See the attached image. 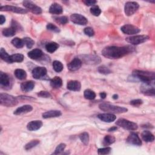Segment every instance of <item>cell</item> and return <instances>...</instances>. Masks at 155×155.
<instances>
[{
	"mask_svg": "<svg viewBox=\"0 0 155 155\" xmlns=\"http://www.w3.org/2000/svg\"><path fill=\"white\" fill-rule=\"evenodd\" d=\"M135 48L132 45H125L123 47L108 46L105 47L102 51V55L108 59H119L123 56L133 53Z\"/></svg>",
	"mask_w": 155,
	"mask_h": 155,
	"instance_id": "cell-1",
	"label": "cell"
},
{
	"mask_svg": "<svg viewBox=\"0 0 155 155\" xmlns=\"http://www.w3.org/2000/svg\"><path fill=\"white\" fill-rule=\"evenodd\" d=\"M131 78L134 80L140 81L143 84H154L155 75L154 72L135 70L133 71Z\"/></svg>",
	"mask_w": 155,
	"mask_h": 155,
	"instance_id": "cell-2",
	"label": "cell"
},
{
	"mask_svg": "<svg viewBox=\"0 0 155 155\" xmlns=\"http://www.w3.org/2000/svg\"><path fill=\"white\" fill-rule=\"evenodd\" d=\"M99 107L101 110L112 114L123 113L128 111V109L127 108L114 105L108 103H101V104H99Z\"/></svg>",
	"mask_w": 155,
	"mask_h": 155,
	"instance_id": "cell-3",
	"label": "cell"
},
{
	"mask_svg": "<svg viewBox=\"0 0 155 155\" xmlns=\"http://www.w3.org/2000/svg\"><path fill=\"white\" fill-rule=\"evenodd\" d=\"M18 103V99L12 95L7 93L0 94V104L8 107H12L16 105Z\"/></svg>",
	"mask_w": 155,
	"mask_h": 155,
	"instance_id": "cell-4",
	"label": "cell"
},
{
	"mask_svg": "<svg viewBox=\"0 0 155 155\" xmlns=\"http://www.w3.org/2000/svg\"><path fill=\"white\" fill-rule=\"evenodd\" d=\"M116 124L120 127H122L125 130H128L130 131L136 130L137 129V127H138L137 124L123 118L119 119L116 121Z\"/></svg>",
	"mask_w": 155,
	"mask_h": 155,
	"instance_id": "cell-5",
	"label": "cell"
},
{
	"mask_svg": "<svg viewBox=\"0 0 155 155\" xmlns=\"http://www.w3.org/2000/svg\"><path fill=\"white\" fill-rule=\"evenodd\" d=\"M0 84L2 89L8 90L12 86V81L10 76L2 71L0 72Z\"/></svg>",
	"mask_w": 155,
	"mask_h": 155,
	"instance_id": "cell-6",
	"label": "cell"
},
{
	"mask_svg": "<svg viewBox=\"0 0 155 155\" xmlns=\"http://www.w3.org/2000/svg\"><path fill=\"white\" fill-rule=\"evenodd\" d=\"M149 38L147 35H136L126 38L125 41L131 45H138L146 42Z\"/></svg>",
	"mask_w": 155,
	"mask_h": 155,
	"instance_id": "cell-7",
	"label": "cell"
},
{
	"mask_svg": "<svg viewBox=\"0 0 155 155\" xmlns=\"http://www.w3.org/2000/svg\"><path fill=\"white\" fill-rule=\"evenodd\" d=\"M139 7V5L136 2H127L125 4L124 12L127 16H130L133 15Z\"/></svg>",
	"mask_w": 155,
	"mask_h": 155,
	"instance_id": "cell-8",
	"label": "cell"
},
{
	"mask_svg": "<svg viewBox=\"0 0 155 155\" xmlns=\"http://www.w3.org/2000/svg\"><path fill=\"white\" fill-rule=\"evenodd\" d=\"M23 5L31 12L36 15H40L42 13V8L34 4L32 1H24L22 2Z\"/></svg>",
	"mask_w": 155,
	"mask_h": 155,
	"instance_id": "cell-9",
	"label": "cell"
},
{
	"mask_svg": "<svg viewBox=\"0 0 155 155\" xmlns=\"http://www.w3.org/2000/svg\"><path fill=\"white\" fill-rule=\"evenodd\" d=\"M120 30L124 34L129 35L137 34L140 31V29L139 28L132 24H125L121 27Z\"/></svg>",
	"mask_w": 155,
	"mask_h": 155,
	"instance_id": "cell-10",
	"label": "cell"
},
{
	"mask_svg": "<svg viewBox=\"0 0 155 155\" xmlns=\"http://www.w3.org/2000/svg\"><path fill=\"white\" fill-rule=\"evenodd\" d=\"M47 69L44 67H37L32 70V76L36 79L44 78L47 75Z\"/></svg>",
	"mask_w": 155,
	"mask_h": 155,
	"instance_id": "cell-11",
	"label": "cell"
},
{
	"mask_svg": "<svg viewBox=\"0 0 155 155\" xmlns=\"http://www.w3.org/2000/svg\"><path fill=\"white\" fill-rule=\"evenodd\" d=\"M1 11H7V12H12L16 13L19 14H25L28 12L27 10H25L22 8L16 7V6H12V5H4V6H1L0 7Z\"/></svg>",
	"mask_w": 155,
	"mask_h": 155,
	"instance_id": "cell-12",
	"label": "cell"
},
{
	"mask_svg": "<svg viewBox=\"0 0 155 155\" xmlns=\"http://www.w3.org/2000/svg\"><path fill=\"white\" fill-rule=\"evenodd\" d=\"M70 19L73 23L81 25H85L88 22L87 19L85 16L78 13L72 14L70 16Z\"/></svg>",
	"mask_w": 155,
	"mask_h": 155,
	"instance_id": "cell-13",
	"label": "cell"
},
{
	"mask_svg": "<svg viewBox=\"0 0 155 155\" xmlns=\"http://www.w3.org/2000/svg\"><path fill=\"white\" fill-rule=\"evenodd\" d=\"M82 59L85 64H97L101 62V58L96 55L89 54V55H83L82 56Z\"/></svg>",
	"mask_w": 155,
	"mask_h": 155,
	"instance_id": "cell-14",
	"label": "cell"
},
{
	"mask_svg": "<svg viewBox=\"0 0 155 155\" xmlns=\"http://www.w3.org/2000/svg\"><path fill=\"white\" fill-rule=\"evenodd\" d=\"M82 61L78 58H74L70 63L68 64L67 67L71 71H75L78 70L82 66Z\"/></svg>",
	"mask_w": 155,
	"mask_h": 155,
	"instance_id": "cell-15",
	"label": "cell"
},
{
	"mask_svg": "<svg viewBox=\"0 0 155 155\" xmlns=\"http://www.w3.org/2000/svg\"><path fill=\"white\" fill-rule=\"evenodd\" d=\"M140 91L145 95L154 96L155 94L154 84H144L141 86Z\"/></svg>",
	"mask_w": 155,
	"mask_h": 155,
	"instance_id": "cell-16",
	"label": "cell"
},
{
	"mask_svg": "<svg viewBox=\"0 0 155 155\" xmlns=\"http://www.w3.org/2000/svg\"><path fill=\"white\" fill-rule=\"evenodd\" d=\"M126 140L130 144L137 146H140L142 145V141L140 137H139L137 134L135 133H131L130 135L128 136Z\"/></svg>",
	"mask_w": 155,
	"mask_h": 155,
	"instance_id": "cell-17",
	"label": "cell"
},
{
	"mask_svg": "<svg viewBox=\"0 0 155 155\" xmlns=\"http://www.w3.org/2000/svg\"><path fill=\"white\" fill-rule=\"evenodd\" d=\"M97 117L105 122H112L116 119V116L112 113H101L97 115Z\"/></svg>",
	"mask_w": 155,
	"mask_h": 155,
	"instance_id": "cell-18",
	"label": "cell"
},
{
	"mask_svg": "<svg viewBox=\"0 0 155 155\" xmlns=\"http://www.w3.org/2000/svg\"><path fill=\"white\" fill-rule=\"evenodd\" d=\"M27 55L31 59L38 60L43 57L44 53L41 50H40L39 48H35V49H33V50H31L30 51H29Z\"/></svg>",
	"mask_w": 155,
	"mask_h": 155,
	"instance_id": "cell-19",
	"label": "cell"
},
{
	"mask_svg": "<svg viewBox=\"0 0 155 155\" xmlns=\"http://www.w3.org/2000/svg\"><path fill=\"white\" fill-rule=\"evenodd\" d=\"M42 126V122L41 120H32L28 123L27 128L28 130L33 131L39 130Z\"/></svg>",
	"mask_w": 155,
	"mask_h": 155,
	"instance_id": "cell-20",
	"label": "cell"
},
{
	"mask_svg": "<svg viewBox=\"0 0 155 155\" xmlns=\"http://www.w3.org/2000/svg\"><path fill=\"white\" fill-rule=\"evenodd\" d=\"M35 84L33 81H28L21 84V89L24 92H29L35 87Z\"/></svg>",
	"mask_w": 155,
	"mask_h": 155,
	"instance_id": "cell-21",
	"label": "cell"
},
{
	"mask_svg": "<svg viewBox=\"0 0 155 155\" xmlns=\"http://www.w3.org/2000/svg\"><path fill=\"white\" fill-rule=\"evenodd\" d=\"M67 88L71 91H78L81 90V84L80 82L78 81H70L67 84Z\"/></svg>",
	"mask_w": 155,
	"mask_h": 155,
	"instance_id": "cell-22",
	"label": "cell"
},
{
	"mask_svg": "<svg viewBox=\"0 0 155 155\" xmlns=\"http://www.w3.org/2000/svg\"><path fill=\"white\" fill-rule=\"evenodd\" d=\"M33 110V107L30 105H24L19 108H18L13 113L15 115H20L22 114H25L30 112Z\"/></svg>",
	"mask_w": 155,
	"mask_h": 155,
	"instance_id": "cell-23",
	"label": "cell"
},
{
	"mask_svg": "<svg viewBox=\"0 0 155 155\" xmlns=\"http://www.w3.org/2000/svg\"><path fill=\"white\" fill-rule=\"evenodd\" d=\"M49 12L52 14L59 15L63 12V8L60 4L54 2L50 5L49 8Z\"/></svg>",
	"mask_w": 155,
	"mask_h": 155,
	"instance_id": "cell-24",
	"label": "cell"
},
{
	"mask_svg": "<svg viewBox=\"0 0 155 155\" xmlns=\"http://www.w3.org/2000/svg\"><path fill=\"white\" fill-rule=\"evenodd\" d=\"M61 115V112L59 110H50L42 114V117L44 119L57 117Z\"/></svg>",
	"mask_w": 155,
	"mask_h": 155,
	"instance_id": "cell-25",
	"label": "cell"
},
{
	"mask_svg": "<svg viewBox=\"0 0 155 155\" xmlns=\"http://www.w3.org/2000/svg\"><path fill=\"white\" fill-rule=\"evenodd\" d=\"M141 137L142 139L146 142H151L154 140V136L153 134L148 130L143 131L141 134Z\"/></svg>",
	"mask_w": 155,
	"mask_h": 155,
	"instance_id": "cell-26",
	"label": "cell"
},
{
	"mask_svg": "<svg viewBox=\"0 0 155 155\" xmlns=\"http://www.w3.org/2000/svg\"><path fill=\"white\" fill-rule=\"evenodd\" d=\"M50 85L53 88H59L62 85V81L60 77L55 76L50 80Z\"/></svg>",
	"mask_w": 155,
	"mask_h": 155,
	"instance_id": "cell-27",
	"label": "cell"
},
{
	"mask_svg": "<svg viewBox=\"0 0 155 155\" xmlns=\"http://www.w3.org/2000/svg\"><path fill=\"white\" fill-rule=\"evenodd\" d=\"M59 45L58 43H56L55 42H48L47 44H46L45 48L48 53H52L54 52L59 48Z\"/></svg>",
	"mask_w": 155,
	"mask_h": 155,
	"instance_id": "cell-28",
	"label": "cell"
},
{
	"mask_svg": "<svg viewBox=\"0 0 155 155\" xmlns=\"http://www.w3.org/2000/svg\"><path fill=\"white\" fill-rule=\"evenodd\" d=\"M24 58V56L23 54L20 53H16V54L10 55V63L21 62L22 61H23Z\"/></svg>",
	"mask_w": 155,
	"mask_h": 155,
	"instance_id": "cell-29",
	"label": "cell"
},
{
	"mask_svg": "<svg viewBox=\"0 0 155 155\" xmlns=\"http://www.w3.org/2000/svg\"><path fill=\"white\" fill-rule=\"evenodd\" d=\"M16 32V31L12 27H10L8 28H5L2 31V35L6 37L13 36L15 35Z\"/></svg>",
	"mask_w": 155,
	"mask_h": 155,
	"instance_id": "cell-30",
	"label": "cell"
},
{
	"mask_svg": "<svg viewBox=\"0 0 155 155\" xmlns=\"http://www.w3.org/2000/svg\"><path fill=\"white\" fill-rule=\"evenodd\" d=\"M14 73L15 77L19 80H24L27 78V73L22 69H16Z\"/></svg>",
	"mask_w": 155,
	"mask_h": 155,
	"instance_id": "cell-31",
	"label": "cell"
},
{
	"mask_svg": "<svg viewBox=\"0 0 155 155\" xmlns=\"http://www.w3.org/2000/svg\"><path fill=\"white\" fill-rule=\"evenodd\" d=\"M114 142H115V137L114 136L111 135H106L103 139L102 143L104 146L107 147L113 143Z\"/></svg>",
	"mask_w": 155,
	"mask_h": 155,
	"instance_id": "cell-32",
	"label": "cell"
},
{
	"mask_svg": "<svg viewBox=\"0 0 155 155\" xmlns=\"http://www.w3.org/2000/svg\"><path fill=\"white\" fill-rule=\"evenodd\" d=\"M11 43L13 46H15L18 48H22L24 45V42L23 39L19 38H15L14 39H13L11 41Z\"/></svg>",
	"mask_w": 155,
	"mask_h": 155,
	"instance_id": "cell-33",
	"label": "cell"
},
{
	"mask_svg": "<svg viewBox=\"0 0 155 155\" xmlns=\"http://www.w3.org/2000/svg\"><path fill=\"white\" fill-rule=\"evenodd\" d=\"M84 96L87 99L93 100L96 97V93L90 89H87L84 92Z\"/></svg>",
	"mask_w": 155,
	"mask_h": 155,
	"instance_id": "cell-34",
	"label": "cell"
},
{
	"mask_svg": "<svg viewBox=\"0 0 155 155\" xmlns=\"http://www.w3.org/2000/svg\"><path fill=\"white\" fill-rule=\"evenodd\" d=\"M0 56H1V58L5 62H7L8 63H10V56L7 53V51L5 50L4 48H1V50H0Z\"/></svg>",
	"mask_w": 155,
	"mask_h": 155,
	"instance_id": "cell-35",
	"label": "cell"
},
{
	"mask_svg": "<svg viewBox=\"0 0 155 155\" xmlns=\"http://www.w3.org/2000/svg\"><path fill=\"white\" fill-rule=\"evenodd\" d=\"M52 65H53V68L54 70L58 73L61 72L64 68L63 64L59 61H53Z\"/></svg>",
	"mask_w": 155,
	"mask_h": 155,
	"instance_id": "cell-36",
	"label": "cell"
},
{
	"mask_svg": "<svg viewBox=\"0 0 155 155\" xmlns=\"http://www.w3.org/2000/svg\"><path fill=\"white\" fill-rule=\"evenodd\" d=\"M79 137L81 142L85 145H87L89 142V134L87 132H84L79 135Z\"/></svg>",
	"mask_w": 155,
	"mask_h": 155,
	"instance_id": "cell-37",
	"label": "cell"
},
{
	"mask_svg": "<svg viewBox=\"0 0 155 155\" xmlns=\"http://www.w3.org/2000/svg\"><path fill=\"white\" fill-rule=\"evenodd\" d=\"M54 21L61 25H65L68 22V19L65 16H62L54 18Z\"/></svg>",
	"mask_w": 155,
	"mask_h": 155,
	"instance_id": "cell-38",
	"label": "cell"
},
{
	"mask_svg": "<svg viewBox=\"0 0 155 155\" xmlns=\"http://www.w3.org/2000/svg\"><path fill=\"white\" fill-rule=\"evenodd\" d=\"M39 143V140H32L31 141L28 142L24 147V148L26 150H30L31 148H33V147H36V145H38Z\"/></svg>",
	"mask_w": 155,
	"mask_h": 155,
	"instance_id": "cell-39",
	"label": "cell"
},
{
	"mask_svg": "<svg viewBox=\"0 0 155 155\" xmlns=\"http://www.w3.org/2000/svg\"><path fill=\"white\" fill-rule=\"evenodd\" d=\"M24 42V44L26 45V47L28 48H31L35 44V41L30 38L25 37L22 39Z\"/></svg>",
	"mask_w": 155,
	"mask_h": 155,
	"instance_id": "cell-40",
	"label": "cell"
},
{
	"mask_svg": "<svg viewBox=\"0 0 155 155\" xmlns=\"http://www.w3.org/2000/svg\"><path fill=\"white\" fill-rule=\"evenodd\" d=\"M97 71L101 73V74H105V75H107V74H108L110 73H111V71L110 70L109 68H108L107 67L105 66V65H101L100 67H99L97 68Z\"/></svg>",
	"mask_w": 155,
	"mask_h": 155,
	"instance_id": "cell-41",
	"label": "cell"
},
{
	"mask_svg": "<svg viewBox=\"0 0 155 155\" xmlns=\"http://www.w3.org/2000/svg\"><path fill=\"white\" fill-rule=\"evenodd\" d=\"M90 12L93 15L95 16H98L101 13V10L97 5H94L92 6L90 8Z\"/></svg>",
	"mask_w": 155,
	"mask_h": 155,
	"instance_id": "cell-42",
	"label": "cell"
},
{
	"mask_svg": "<svg viewBox=\"0 0 155 155\" xmlns=\"http://www.w3.org/2000/svg\"><path fill=\"white\" fill-rule=\"evenodd\" d=\"M65 147H66V145L65 143H62L59 144L56 147V149L54 150V152L53 154H59L62 153L64 151Z\"/></svg>",
	"mask_w": 155,
	"mask_h": 155,
	"instance_id": "cell-43",
	"label": "cell"
},
{
	"mask_svg": "<svg viewBox=\"0 0 155 155\" xmlns=\"http://www.w3.org/2000/svg\"><path fill=\"white\" fill-rule=\"evenodd\" d=\"M111 151V148L106 147L105 148H99L97 150V153L98 154L101 155H104V154H110Z\"/></svg>",
	"mask_w": 155,
	"mask_h": 155,
	"instance_id": "cell-44",
	"label": "cell"
},
{
	"mask_svg": "<svg viewBox=\"0 0 155 155\" xmlns=\"http://www.w3.org/2000/svg\"><path fill=\"white\" fill-rule=\"evenodd\" d=\"M47 29H48V30H50V31H52L53 32H56V33H58L60 31V30L59 28L56 27L55 25L51 24V23H48L47 24Z\"/></svg>",
	"mask_w": 155,
	"mask_h": 155,
	"instance_id": "cell-45",
	"label": "cell"
},
{
	"mask_svg": "<svg viewBox=\"0 0 155 155\" xmlns=\"http://www.w3.org/2000/svg\"><path fill=\"white\" fill-rule=\"evenodd\" d=\"M11 27H12L13 28H14L16 31H22V27L21 26V25H20L18 22H16V21H15V20H12V21Z\"/></svg>",
	"mask_w": 155,
	"mask_h": 155,
	"instance_id": "cell-46",
	"label": "cell"
},
{
	"mask_svg": "<svg viewBox=\"0 0 155 155\" xmlns=\"http://www.w3.org/2000/svg\"><path fill=\"white\" fill-rule=\"evenodd\" d=\"M84 32L85 35H87V36H88L90 37H91V36H94V31L93 29L90 27H87L85 28L84 30Z\"/></svg>",
	"mask_w": 155,
	"mask_h": 155,
	"instance_id": "cell-47",
	"label": "cell"
},
{
	"mask_svg": "<svg viewBox=\"0 0 155 155\" xmlns=\"http://www.w3.org/2000/svg\"><path fill=\"white\" fill-rule=\"evenodd\" d=\"M37 95L40 97H44V98H48L51 97L50 93L47 91H41L37 94Z\"/></svg>",
	"mask_w": 155,
	"mask_h": 155,
	"instance_id": "cell-48",
	"label": "cell"
},
{
	"mask_svg": "<svg viewBox=\"0 0 155 155\" xmlns=\"http://www.w3.org/2000/svg\"><path fill=\"white\" fill-rule=\"evenodd\" d=\"M143 103L142 100L140 99H134L130 101V104L133 106L134 107H139L140 105H142Z\"/></svg>",
	"mask_w": 155,
	"mask_h": 155,
	"instance_id": "cell-49",
	"label": "cell"
},
{
	"mask_svg": "<svg viewBox=\"0 0 155 155\" xmlns=\"http://www.w3.org/2000/svg\"><path fill=\"white\" fill-rule=\"evenodd\" d=\"M83 2L87 6H93L97 3V1L94 0H85L83 1Z\"/></svg>",
	"mask_w": 155,
	"mask_h": 155,
	"instance_id": "cell-50",
	"label": "cell"
},
{
	"mask_svg": "<svg viewBox=\"0 0 155 155\" xmlns=\"http://www.w3.org/2000/svg\"><path fill=\"white\" fill-rule=\"evenodd\" d=\"M19 99H27V100H34L35 99L34 98H32L31 97H28V96H18Z\"/></svg>",
	"mask_w": 155,
	"mask_h": 155,
	"instance_id": "cell-51",
	"label": "cell"
},
{
	"mask_svg": "<svg viewBox=\"0 0 155 155\" xmlns=\"http://www.w3.org/2000/svg\"><path fill=\"white\" fill-rule=\"evenodd\" d=\"M5 22V16H3L2 15H1V16H0V23H1V25H2Z\"/></svg>",
	"mask_w": 155,
	"mask_h": 155,
	"instance_id": "cell-52",
	"label": "cell"
},
{
	"mask_svg": "<svg viewBox=\"0 0 155 155\" xmlns=\"http://www.w3.org/2000/svg\"><path fill=\"white\" fill-rule=\"evenodd\" d=\"M99 96H100V97H101L102 99H105V98L106 97L107 94H106L105 92H101V93H99Z\"/></svg>",
	"mask_w": 155,
	"mask_h": 155,
	"instance_id": "cell-53",
	"label": "cell"
},
{
	"mask_svg": "<svg viewBox=\"0 0 155 155\" xmlns=\"http://www.w3.org/2000/svg\"><path fill=\"white\" fill-rule=\"evenodd\" d=\"M117 128L116 127H111V128H110L109 129H108V131H110V132H111V131H116L117 130Z\"/></svg>",
	"mask_w": 155,
	"mask_h": 155,
	"instance_id": "cell-54",
	"label": "cell"
},
{
	"mask_svg": "<svg viewBox=\"0 0 155 155\" xmlns=\"http://www.w3.org/2000/svg\"><path fill=\"white\" fill-rule=\"evenodd\" d=\"M118 98V95L117 94H114L113 96V99H117Z\"/></svg>",
	"mask_w": 155,
	"mask_h": 155,
	"instance_id": "cell-55",
	"label": "cell"
}]
</instances>
